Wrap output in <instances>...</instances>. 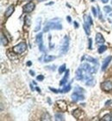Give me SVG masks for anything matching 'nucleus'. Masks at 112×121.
<instances>
[{
    "mask_svg": "<svg viewBox=\"0 0 112 121\" xmlns=\"http://www.w3.org/2000/svg\"><path fill=\"white\" fill-rule=\"evenodd\" d=\"M96 43L97 44L102 45L103 43H104V38L100 33H98L96 35Z\"/></svg>",
    "mask_w": 112,
    "mask_h": 121,
    "instance_id": "nucleus-10",
    "label": "nucleus"
},
{
    "mask_svg": "<svg viewBox=\"0 0 112 121\" xmlns=\"http://www.w3.org/2000/svg\"><path fill=\"white\" fill-rule=\"evenodd\" d=\"M29 73H30V75H32V76H35V72H34V71H32V70H30V71H29Z\"/></svg>",
    "mask_w": 112,
    "mask_h": 121,
    "instance_id": "nucleus-34",
    "label": "nucleus"
},
{
    "mask_svg": "<svg viewBox=\"0 0 112 121\" xmlns=\"http://www.w3.org/2000/svg\"><path fill=\"white\" fill-rule=\"evenodd\" d=\"M42 120H50V116H49V114L47 112H46V113L42 115Z\"/></svg>",
    "mask_w": 112,
    "mask_h": 121,
    "instance_id": "nucleus-23",
    "label": "nucleus"
},
{
    "mask_svg": "<svg viewBox=\"0 0 112 121\" xmlns=\"http://www.w3.org/2000/svg\"><path fill=\"white\" fill-rule=\"evenodd\" d=\"M91 9H92V13H93L94 16H97V10H96V9H95L94 7H92V8H91Z\"/></svg>",
    "mask_w": 112,
    "mask_h": 121,
    "instance_id": "nucleus-29",
    "label": "nucleus"
},
{
    "mask_svg": "<svg viewBox=\"0 0 112 121\" xmlns=\"http://www.w3.org/2000/svg\"><path fill=\"white\" fill-rule=\"evenodd\" d=\"M74 25H75V27H76V28H78V27H79V24H78L77 22H74Z\"/></svg>",
    "mask_w": 112,
    "mask_h": 121,
    "instance_id": "nucleus-33",
    "label": "nucleus"
},
{
    "mask_svg": "<svg viewBox=\"0 0 112 121\" xmlns=\"http://www.w3.org/2000/svg\"><path fill=\"white\" fill-rule=\"evenodd\" d=\"M28 1H29V0H28Z\"/></svg>",
    "mask_w": 112,
    "mask_h": 121,
    "instance_id": "nucleus-42",
    "label": "nucleus"
},
{
    "mask_svg": "<svg viewBox=\"0 0 112 121\" xmlns=\"http://www.w3.org/2000/svg\"><path fill=\"white\" fill-rule=\"evenodd\" d=\"M67 20H68V22H71V17H70V16H67Z\"/></svg>",
    "mask_w": 112,
    "mask_h": 121,
    "instance_id": "nucleus-35",
    "label": "nucleus"
},
{
    "mask_svg": "<svg viewBox=\"0 0 112 121\" xmlns=\"http://www.w3.org/2000/svg\"><path fill=\"white\" fill-rule=\"evenodd\" d=\"M35 4L32 2H29V3H28L27 4L24 5L23 10H24V12H26V13H30V12H32L33 10L35 9Z\"/></svg>",
    "mask_w": 112,
    "mask_h": 121,
    "instance_id": "nucleus-7",
    "label": "nucleus"
},
{
    "mask_svg": "<svg viewBox=\"0 0 112 121\" xmlns=\"http://www.w3.org/2000/svg\"><path fill=\"white\" fill-rule=\"evenodd\" d=\"M84 31H85V34L87 35H90L91 34V30H90V25L87 23H84Z\"/></svg>",
    "mask_w": 112,
    "mask_h": 121,
    "instance_id": "nucleus-19",
    "label": "nucleus"
},
{
    "mask_svg": "<svg viewBox=\"0 0 112 121\" xmlns=\"http://www.w3.org/2000/svg\"><path fill=\"white\" fill-rule=\"evenodd\" d=\"M41 24H42V18H37L36 20V26L35 28V32H38L41 29Z\"/></svg>",
    "mask_w": 112,
    "mask_h": 121,
    "instance_id": "nucleus-15",
    "label": "nucleus"
},
{
    "mask_svg": "<svg viewBox=\"0 0 112 121\" xmlns=\"http://www.w3.org/2000/svg\"><path fill=\"white\" fill-rule=\"evenodd\" d=\"M110 16H112V14H111V15H110Z\"/></svg>",
    "mask_w": 112,
    "mask_h": 121,
    "instance_id": "nucleus-40",
    "label": "nucleus"
},
{
    "mask_svg": "<svg viewBox=\"0 0 112 121\" xmlns=\"http://www.w3.org/2000/svg\"><path fill=\"white\" fill-rule=\"evenodd\" d=\"M65 70V65L64 64V65H62L61 67L59 68V73H60V74H62Z\"/></svg>",
    "mask_w": 112,
    "mask_h": 121,
    "instance_id": "nucleus-24",
    "label": "nucleus"
},
{
    "mask_svg": "<svg viewBox=\"0 0 112 121\" xmlns=\"http://www.w3.org/2000/svg\"><path fill=\"white\" fill-rule=\"evenodd\" d=\"M101 89L103 91H110L112 90V82L110 81H105L101 84Z\"/></svg>",
    "mask_w": 112,
    "mask_h": 121,
    "instance_id": "nucleus-5",
    "label": "nucleus"
},
{
    "mask_svg": "<svg viewBox=\"0 0 112 121\" xmlns=\"http://www.w3.org/2000/svg\"><path fill=\"white\" fill-rule=\"evenodd\" d=\"M56 104L58 106V107L60 108L61 112H65L66 109H67V106H66V102H65V100H57L56 101Z\"/></svg>",
    "mask_w": 112,
    "mask_h": 121,
    "instance_id": "nucleus-6",
    "label": "nucleus"
},
{
    "mask_svg": "<svg viewBox=\"0 0 112 121\" xmlns=\"http://www.w3.org/2000/svg\"><path fill=\"white\" fill-rule=\"evenodd\" d=\"M91 2H94V0H91Z\"/></svg>",
    "mask_w": 112,
    "mask_h": 121,
    "instance_id": "nucleus-39",
    "label": "nucleus"
},
{
    "mask_svg": "<svg viewBox=\"0 0 112 121\" xmlns=\"http://www.w3.org/2000/svg\"><path fill=\"white\" fill-rule=\"evenodd\" d=\"M25 22L27 25H30V19H29V17L28 16H26V18H25Z\"/></svg>",
    "mask_w": 112,
    "mask_h": 121,
    "instance_id": "nucleus-27",
    "label": "nucleus"
},
{
    "mask_svg": "<svg viewBox=\"0 0 112 121\" xmlns=\"http://www.w3.org/2000/svg\"><path fill=\"white\" fill-rule=\"evenodd\" d=\"M68 77H69V70H66V72H65V77H64L63 79L61 81L60 85H64V84L66 83V82H67V80H68Z\"/></svg>",
    "mask_w": 112,
    "mask_h": 121,
    "instance_id": "nucleus-13",
    "label": "nucleus"
},
{
    "mask_svg": "<svg viewBox=\"0 0 112 121\" xmlns=\"http://www.w3.org/2000/svg\"><path fill=\"white\" fill-rule=\"evenodd\" d=\"M36 90H37L38 92H39V93H41V89H39V88H37V87H36Z\"/></svg>",
    "mask_w": 112,
    "mask_h": 121,
    "instance_id": "nucleus-36",
    "label": "nucleus"
},
{
    "mask_svg": "<svg viewBox=\"0 0 112 121\" xmlns=\"http://www.w3.org/2000/svg\"><path fill=\"white\" fill-rule=\"evenodd\" d=\"M72 99L73 101H79V100H84V96L80 95V93H78V92H74V93L72 95Z\"/></svg>",
    "mask_w": 112,
    "mask_h": 121,
    "instance_id": "nucleus-8",
    "label": "nucleus"
},
{
    "mask_svg": "<svg viewBox=\"0 0 112 121\" xmlns=\"http://www.w3.org/2000/svg\"><path fill=\"white\" fill-rule=\"evenodd\" d=\"M70 89H71V84H67V86H65L64 89L60 90V93H67V92L70 91Z\"/></svg>",
    "mask_w": 112,
    "mask_h": 121,
    "instance_id": "nucleus-16",
    "label": "nucleus"
},
{
    "mask_svg": "<svg viewBox=\"0 0 112 121\" xmlns=\"http://www.w3.org/2000/svg\"><path fill=\"white\" fill-rule=\"evenodd\" d=\"M108 2H109V0H102V3H103V4H106Z\"/></svg>",
    "mask_w": 112,
    "mask_h": 121,
    "instance_id": "nucleus-32",
    "label": "nucleus"
},
{
    "mask_svg": "<svg viewBox=\"0 0 112 121\" xmlns=\"http://www.w3.org/2000/svg\"><path fill=\"white\" fill-rule=\"evenodd\" d=\"M102 120H106V121L111 120V115H110V114H107V115H105L104 117H103Z\"/></svg>",
    "mask_w": 112,
    "mask_h": 121,
    "instance_id": "nucleus-25",
    "label": "nucleus"
},
{
    "mask_svg": "<svg viewBox=\"0 0 112 121\" xmlns=\"http://www.w3.org/2000/svg\"><path fill=\"white\" fill-rule=\"evenodd\" d=\"M84 22L87 24H89V25L91 26L93 24V22H92V19H91V17L90 16H88V15H85V16H84Z\"/></svg>",
    "mask_w": 112,
    "mask_h": 121,
    "instance_id": "nucleus-14",
    "label": "nucleus"
},
{
    "mask_svg": "<svg viewBox=\"0 0 112 121\" xmlns=\"http://www.w3.org/2000/svg\"><path fill=\"white\" fill-rule=\"evenodd\" d=\"M91 44H92V40L89 39V48L91 49Z\"/></svg>",
    "mask_w": 112,
    "mask_h": 121,
    "instance_id": "nucleus-30",
    "label": "nucleus"
},
{
    "mask_svg": "<svg viewBox=\"0 0 112 121\" xmlns=\"http://www.w3.org/2000/svg\"><path fill=\"white\" fill-rule=\"evenodd\" d=\"M68 48H69V38H68V36L65 35L64 37L62 46H61V54L66 53L68 51Z\"/></svg>",
    "mask_w": 112,
    "mask_h": 121,
    "instance_id": "nucleus-3",
    "label": "nucleus"
},
{
    "mask_svg": "<svg viewBox=\"0 0 112 121\" xmlns=\"http://www.w3.org/2000/svg\"><path fill=\"white\" fill-rule=\"evenodd\" d=\"M106 50H107V47H106V46H101V47L98 48V53H103Z\"/></svg>",
    "mask_w": 112,
    "mask_h": 121,
    "instance_id": "nucleus-21",
    "label": "nucleus"
},
{
    "mask_svg": "<svg viewBox=\"0 0 112 121\" xmlns=\"http://www.w3.org/2000/svg\"><path fill=\"white\" fill-rule=\"evenodd\" d=\"M103 9H104V11L106 12V13H110V12L112 11V9L110 6H104Z\"/></svg>",
    "mask_w": 112,
    "mask_h": 121,
    "instance_id": "nucleus-26",
    "label": "nucleus"
},
{
    "mask_svg": "<svg viewBox=\"0 0 112 121\" xmlns=\"http://www.w3.org/2000/svg\"><path fill=\"white\" fill-rule=\"evenodd\" d=\"M27 65H28V66H30V65H31V62H30V61H28V63H27Z\"/></svg>",
    "mask_w": 112,
    "mask_h": 121,
    "instance_id": "nucleus-37",
    "label": "nucleus"
},
{
    "mask_svg": "<svg viewBox=\"0 0 112 121\" xmlns=\"http://www.w3.org/2000/svg\"><path fill=\"white\" fill-rule=\"evenodd\" d=\"M39 2H43V1H45V0H38Z\"/></svg>",
    "mask_w": 112,
    "mask_h": 121,
    "instance_id": "nucleus-38",
    "label": "nucleus"
},
{
    "mask_svg": "<svg viewBox=\"0 0 112 121\" xmlns=\"http://www.w3.org/2000/svg\"><path fill=\"white\" fill-rule=\"evenodd\" d=\"M1 43H2L3 46H6L8 44L7 39H6V37L3 34H1Z\"/></svg>",
    "mask_w": 112,
    "mask_h": 121,
    "instance_id": "nucleus-18",
    "label": "nucleus"
},
{
    "mask_svg": "<svg viewBox=\"0 0 112 121\" xmlns=\"http://www.w3.org/2000/svg\"><path fill=\"white\" fill-rule=\"evenodd\" d=\"M55 120H64V116L62 114L60 113H56L55 114Z\"/></svg>",
    "mask_w": 112,
    "mask_h": 121,
    "instance_id": "nucleus-22",
    "label": "nucleus"
},
{
    "mask_svg": "<svg viewBox=\"0 0 112 121\" xmlns=\"http://www.w3.org/2000/svg\"><path fill=\"white\" fill-rule=\"evenodd\" d=\"M110 103H112V100H108V101H106V103H105V106H109Z\"/></svg>",
    "mask_w": 112,
    "mask_h": 121,
    "instance_id": "nucleus-31",
    "label": "nucleus"
},
{
    "mask_svg": "<svg viewBox=\"0 0 112 121\" xmlns=\"http://www.w3.org/2000/svg\"><path fill=\"white\" fill-rule=\"evenodd\" d=\"M14 10H15L14 5H9V7H8V9H6V11L5 12V16L6 17H9V16H11V14L14 12Z\"/></svg>",
    "mask_w": 112,
    "mask_h": 121,
    "instance_id": "nucleus-11",
    "label": "nucleus"
},
{
    "mask_svg": "<svg viewBox=\"0 0 112 121\" xmlns=\"http://www.w3.org/2000/svg\"><path fill=\"white\" fill-rule=\"evenodd\" d=\"M36 42L38 43L39 46V50L41 52H45V47L43 45V41H42V34L40 33L36 35Z\"/></svg>",
    "mask_w": 112,
    "mask_h": 121,
    "instance_id": "nucleus-4",
    "label": "nucleus"
},
{
    "mask_svg": "<svg viewBox=\"0 0 112 121\" xmlns=\"http://www.w3.org/2000/svg\"><path fill=\"white\" fill-rule=\"evenodd\" d=\"M111 60H112V56L107 57V58H106L104 60H103V65H102V70H103V71H104V70H106V68L108 67V65H110V61H111Z\"/></svg>",
    "mask_w": 112,
    "mask_h": 121,
    "instance_id": "nucleus-9",
    "label": "nucleus"
},
{
    "mask_svg": "<svg viewBox=\"0 0 112 121\" xmlns=\"http://www.w3.org/2000/svg\"><path fill=\"white\" fill-rule=\"evenodd\" d=\"M82 114V111L80 109H75L73 112H72V115L74 117L75 119H79L80 118V115Z\"/></svg>",
    "mask_w": 112,
    "mask_h": 121,
    "instance_id": "nucleus-12",
    "label": "nucleus"
},
{
    "mask_svg": "<svg viewBox=\"0 0 112 121\" xmlns=\"http://www.w3.org/2000/svg\"><path fill=\"white\" fill-rule=\"evenodd\" d=\"M26 49H27V45H26V43L21 42V43H19L18 45H16V46H15V47H13V52H14L15 53L22 54L26 51Z\"/></svg>",
    "mask_w": 112,
    "mask_h": 121,
    "instance_id": "nucleus-2",
    "label": "nucleus"
},
{
    "mask_svg": "<svg viewBox=\"0 0 112 121\" xmlns=\"http://www.w3.org/2000/svg\"><path fill=\"white\" fill-rule=\"evenodd\" d=\"M55 20H53V21H50L47 22V24L44 27V29L43 31L44 32H48L49 29H56V30H61L62 29V25L61 24L60 22H54Z\"/></svg>",
    "mask_w": 112,
    "mask_h": 121,
    "instance_id": "nucleus-1",
    "label": "nucleus"
},
{
    "mask_svg": "<svg viewBox=\"0 0 112 121\" xmlns=\"http://www.w3.org/2000/svg\"><path fill=\"white\" fill-rule=\"evenodd\" d=\"M85 59H86L88 62H92V63H94L95 65H98V60L95 59V58H91V57L87 56L86 58H85Z\"/></svg>",
    "mask_w": 112,
    "mask_h": 121,
    "instance_id": "nucleus-20",
    "label": "nucleus"
},
{
    "mask_svg": "<svg viewBox=\"0 0 112 121\" xmlns=\"http://www.w3.org/2000/svg\"><path fill=\"white\" fill-rule=\"evenodd\" d=\"M56 58L55 56H46L44 58V62H46V63H48V62H51V61L54 60Z\"/></svg>",
    "mask_w": 112,
    "mask_h": 121,
    "instance_id": "nucleus-17",
    "label": "nucleus"
},
{
    "mask_svg": "<svg viewBox=\"0 0 112 121\" xmlns=\"http://www.w3.org/2000/svg\"><path fill=\"white\" fill-rule=\"evenodd\" d=\"M43 79H44V77H43L42 75H40V76H38L37 77L38 81H43Z\"/></svg>",
    "mask_w": 112,
    "mask_h": 121,
    "instance_id": "nucleus-28",
    "label": "nucleus"
},
{
    "mask_svg": "<svg viewBox=\"0 0 112 121\" xmlns=\"http://www.w3.org/2000/svg\"><path fill=\"white\" fill-rule=\"evenodd\" d=\"M111 4H112V0H111Z\"/></svg>",
    "mask_w": 112,
    "mask_h": 121,
    "instance_id": "nucleus-41",
    "label": "nucleus"
}]
</instances>
